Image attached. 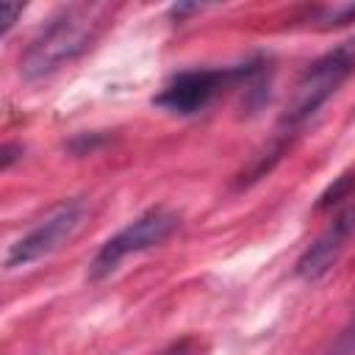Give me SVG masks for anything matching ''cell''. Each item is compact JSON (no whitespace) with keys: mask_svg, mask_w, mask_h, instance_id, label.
Listing matches in <instances>:
<instances>
[{"mask_svg":"<svg viewBox=\"0 0 355 355\" xmlns=\"http://www.w3.org/2000/svg\"><path fill=\"white\" fill-rule=\"evenodd\" d=\"M352 186H355V175H341V178L336 180V186H330V189L319 197L316 208H327V205H333V202H341L344 197L352 194Z\"/></svg>","mask_w":355,"mask_h":355,"instance_id":"obj_7","label":"cell"},{"mask_svg":"<svg viewBox=\"0 0 355 355\" xmlns=\"http://www.w3.org/2000/svg\"><path fill=\"white\" fill-rule=\"evenodd\" d=\"M100 8L89 6H72L61 11L25 50L19 61V75L28 83H36L53 72H58L64 64L78 58L89 42L94 39V14Z\"/></svg>","mask_w":355,"mask_h":355,"instance_id":"obj_1","label":"cell"},{"mask_svg":"<svg viewBox=\"0 0 355 355\" xmlns=\"http://www.w3.org/2000/svg\"><path fill=\"white\" fill-rule=\"evenodd\" d=\"M17 150L22 153V147H14V144H6V147H3V158H0V166H3V169H8V166L14 164V158H17L14 153H17Z\"/></svg>","mask_w":355,"mask_h":355,"instance_id":"obj_9","label":"cell"},{"mask_svg":"<svg viewBox=\"0 0 355 355\" xmlns=\"http://www.w3.org/2000/svg\"><path fill=\"white\" fill-rule=\"evenodd\" d=\"M352 72H355V39H347V42L336 44L333 50H327L324 55H319L300 75L294 94L286 105L283 122L288 128H297L300 122H305L311 114L319 111V105H324L341 89V83Z\"/></svg>","mask_w":355,"mask_h":355,"instance_id":"obj_2","label":"cell"},{"mask_svg":"<svg viewBox=\"0 0 355 355\" xmlns=\"http://www.w3.org/2000/svg\"><path fill=\"white\" fill-rule=\"evenodd\" d=\"M239 75H241V67L239 69H191V72H180L178 78H172L164 86V92L153 103L158 108L169 111V114L189 116V114L202 111L222 92V86L233 83Z\"/></svg>","mask_w":355,"mask_h":355,"instance_id":"obj_5","label":"cell"},{"mask_svg":"<svg viewBox=\"0 0 355 355\" xmlns=\"http://www.w3.org/2000/svg\"><path fill=\"white\" fill-rule=\"evenodd\" d=\"M178 225H180V216L175 211H169V208H150V211H144L141 216H136L130 225H125L116 236H111L97 250V255L89 263V277L92 280L108 277L128 255L144 252V250H153V247L164 244L178 230Z\"/></svg>","mask_w":355,"mask_h":355,"instance_id":"obj_3","label":"cell"},{"mask_svg":"<svg viewBox=\"0 0 355 355\" xmlns=\"http://www.w3.org/2000/svg\"><path fill=\"white\" fill-rule=\"evenodd\" d=\"M189 347H191V341H180V344H175L172 349H166V352H161V355H194V352H191Z\"/></svg>","mask_w":355,"mask_h":355,"instance_id":"obj_10","label":"cell"},{"mask_svg":"<svg viewBox=\"0 0 355 355\" xmlns=\"http://www.w3.org/2000/svg\"><path fill=\"white\" fill-rule=\"evenodd\" d=\"M19 14H22V6H19V3H3V6H0V33H3V36L14 28V22H17Z\"/></svg>","mask_w":355,"mask_h":355,"instance_id":"obj_8","label":"cell"},{"mask_svg":"<svg viewBox=\"0 0 355 355\" xmlns=\"http://www.w3.org/2000/svg\"><path fill=\"white\" fill-rule=\"evenodd\" d=\"M80 222H83L80 202H67V205L55 208L31 233H25L19 241L11 244V250L6 252V269H22V266H31V263L53 255L58 247H64L78 233Z\"/></svg>","mask_w":355,"mask_h":355,"instance_id":"obj_4","label":"cell"},{"mask_svg":"<svg viewBox=\"0 0 355 355\" xmlns=\"http://www.w3.org/2000/svg\"><path fill=\"white\" fill-rule=\"evenodd\" d=\"M352 233H355V202H349V205L316 236V241L300 255V261H297V275H300L302 280H308V283L324 277V275L333 269V263L338 261V255L344 252V247H347V241L352 239Z\"/></svg>","mask_w":355,"mask_h":355,"instance_id":"obj_6","label":"cell"}]
</instances>
